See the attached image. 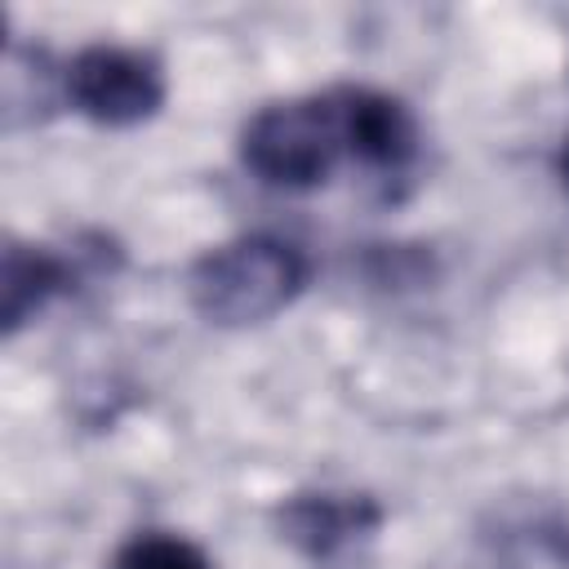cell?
Returning <instances> with one entry per match:
<instances>
[{"mask_svg": "<svg viewBox=\"0 0 569 569\" xmlns=\"http://www.w3.org/2000/svg\"><path fill=\"white\" fill-rule=\"evenodd\" d=\"M307 284V258L276 236H240L196 258L187 293L213 325H258Z\"/></svg>", "mask_w": 569, "mask_h": 569, "instance_id": "1", "label": "cell"}, {"mask_svg": "<svg viewBox=\"0 0 569 569\" xmlns=\"http://www.w3.org/2000/svg\"><path fill=\"white\" fill-rule=\"evenodd\" d=\"M342 147L347 142H342L338 98H302V102L262 107L240 133L244 164L262 182L289 187V191L325 182Z\"/></svg>", "mask_w": 569, "mask_h": 569, "instance_id": "2", "label": "cell"}, {"mask_svg": "<svg viewBox=\"0 0 569 569\" xmlns=\"http://www.w3.org/2000/svg\"><path fill=\"white\" fill-rule=\"evenodd\" d=\"M67 93H71V102L89 120L111 124V129H124V124H142L147 116L160 111V102H164V76L138 49L89 44L67 67Z\"/></svg>", "mask_w": 569, "mask_h": 569, "instance_id": "3", "label": "cell"}, {"mask_svg": "<svg viewBox=\"0 0 569 569\" xmlns=\"http://www.w3.org/2000/svg\"><path fill=\"white\" fill-rule=\"evenodd\" d=\"M333 98H338L342 142L351 156H360L373 169H405L413 160L418 124L400 98L378 89H342Z\"/></svg>", "mask_w": 569, "mask_h": 569, "instance_id": "4", "label": "cell"}, {"mask_svg": "<svg viewBox=\"0 0 569 569\" xmlns=\"http://www.w3.org/2000/svg\"><path fill=\"white\" fill-rule=\"evenodd\" d=\"M378 520L382 511L369 498H351V493H298L280 507L284 538L311 560H333L351 551L360 538L378 529Z\"/></svg>", "mask_w": 569, "mask_h": 569, "instance_id": "5", "label": "cell"}, {"mask_svg": "<svg viewBox=\"0 0 569 569\" xmlns=\"http://www.w3.org/2000/svg\"><path fill=\"white\" fill-rule=\"evenodd\" d=\"M67 284H71V271L58 253H49L40 244L9 240L0 253V325H4V333H18Z\"/></svg>", "mask_w": 569, "mask_h": 569, "instance_id": "6", "label": "cell"}, {"mask_svg": "<svg viewBox=\"0 0 569 569\" xmlns=\"http://www.w3.org/2000/svg\"><path fill=\"white\" fill-rule=\"evenodd\" d=\"M116 569H213L209 556L178 533H142L120 547Z\"/></svg>", "mask_w": 569, "mask_h": 569, "instance_id": "7", "label": "cell"}, {"mask_svg": "<svg viewBox=\"0 0 569 569\" xmlns=\"http://www.w3.org/2000/svg\"><path fill=\"white\" fill-rule=\"evenodd\" d=\"M560 173H565V182H569V147H565V156H560Z\"/></svg>", "mask_w": 569, "mask_h": 569, "instance_id": "8", "label": "cell"}]
</instances>
